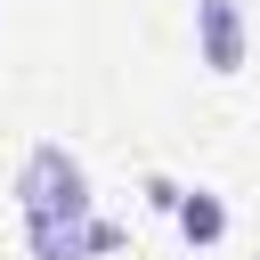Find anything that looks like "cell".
Masks as SVG:
<instances>
[{"label":"cell","mask_w":260,"mask_h":260,"mask_svg":"<svg viewBox=\"0 0 260 260\" xmlns=\"http://www.w3.org/2000/svg\"><path fill=\"white\" fill-rule=\"evenodd\" d=\"M8 195H16V219H24V228H41V219H89V211H98L81 154H73V146H57V138L24 146V162H16V187H8Z\"/></svg>","instance_id":"6da1fadb"},{"label":"cell","mask_w":260,"mask_h":260,"mask_svg":"<svg viewBox=\"0 0 260 260\" xmlns=\"http://www.w3.org/2000/svg\"><path fill=\"white\" fill-rule=\"evenodd\" d=\"M195 57H203V73H219V81L244 73V57H252L244 0H195Z\"/></svg>","instance_id":"7a4b0ae2"},{"label":"cell","mask_w":260,"mask_h":260,"mask_svg":"<svg viewBox=\"0 0 260 260\" xmlns=\"http://www.w3.org/2000/svg\"><path fill=\"white\" fill-rule=\"evenodd\" d=\"M24 252L32 260H106V252H122V228L114 219H41V228H24Z\"/></svg>","instance_id":"3957f363"},{"label":"cell","mask_w":260,"mask_h":260,"mask_svg":"<svg viewBox=\"0 0 260 260\" xmlns=\"http://www.w3.org/2000/svg\"><path fill=\"white\" fill-rule=\"evenodd\" d=\"M171 219H179V236H187V244H195V252H211V244H219V236H228V203H219V195H211V187H187V195H179V211H171Z\"/></svg>","instance_id":"277c9868"},{"label":"cell","mask_w":260,"mask_h":260,"mask_svg":"<svg viewBox=\"0 0 260 260\" xmlns=\"http://www.w3.org/2000/svg\"><path fill=\"white\" fill-rule=\"evenodd\" d=\"M179 195H187V187H179V179H162V171H154V179H146V203H154V211H179Z\"/></svg>","instance_id":"5b68a950"}]
</instances>
